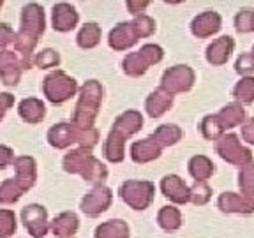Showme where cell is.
Listing matches in <instances>:
<instances>
[{
  "instance_id": "5b68a950",
  "label": "cell",
  "mask_w": 254,
  "mask_h": 238,
  "mask_svg": "<svg viewBox=\"0 0 254 238\" xmlns=\"http://www.w3.org/2000/svg\"><path fill=\"white\" fill-rule=\"evenodd\" d=\"M64 170L67 173H79L83 178L94 180V178H103L106 171H104L103 164H99L94 157L87 154V150L79 148V150L69 152L64 157Z\"/></svg>"
},
{
  "instance_id": "7402d4cb",
  "label": "cell",
  "mask_w": 254,
  "mask_h": 238,
  "mask_svg": "<svg viewBox=\"0 0 254 238\" xmlns=\"http://www.w3.org/2000/svg\"><path fill=\"white\" fill-rule=\"evenodd\" d=\"M120 127H124L129 134L136 132L141 127V117L136 111H129V113H126V115H122L117 120V129H120Z\"/></svg>"
},
{
  "instance_id": "44dd1931",
  "label": "cell",
  "mask_w": 254,
  "mask_h": 238,
  "mask_svg": "<svg viewBox=\"0 0 254 238\" xmlns=\"http://www.w3.org/2000/svg\"><path fill=\"white\" fill-rule=\"evenodd\" d=\"M104 155H106L110 161H113V163H119V161H122V157H124L122 136H120L117 131L110 132V138H108L106 147H104Z\"/></svg>"
},
{
  "instance_id": "7c38bea8",
  "label": "cell",
  "mask_w": 254,
  "mask_h": 238,
  "mask_svg": "<svg viewBox=\"0 0 254 238\" xmlns=\"http://www.w3.org/2000/svg\"><path fill=\"white\" fill-rule=\"evenodd\" d=\"M111 201V194L106 187H97V189L90 190L87 196L81 201V210L87 215L94 217V215H99L101 212H104L108 208Z\"/></svg>"
},
{
  "instance_id": "8992f818",
  "label": "cell",
  "mask_w": 254,
  "mask_h": 238,
  "mask_svg": "<svg viewBox=\"0 0 254 238\" xmlns=\"http://www.w3.org/2000/svg\"><path fill=\"white\" fill-rule=\"evenodd\" d=\"M20 219L32 238H44L50 231L48 210L46 206L39 205V203H30V205L23 206L20 212Z\"/></svg>"
},
{
  "instance_id": "d6986e66",
  "label": "cell",
  "mask_w": 254,
  "mask_h": 238,
  "mask_svg": "<svg viewBox=\"0 0 254 238\" xmlns=\"http://www.w3.org/2000/svg\"><path fill=\"white\" fill-rule=\"evenodd\" d=\"M18 230V217L9 208H0V238H9Z\"/></svg>"
},
{
  "instance_id": "e0dca14e",
  "label": "cell",
  "mask_w": 254,
  "mask_h": 238,
  "mask_svg": "<svg viewBox=\"0 0 254 238\" xmlns=\"http://www.w3.org/2000/svg\"><path fill=\"white\" fill-rule=\"evenodd\" d=\"M157 155L159 148L154 145V139H145V141H138L132 145V159L136 163H147Z\"/></svg>"
},
{
  "instance_id": "52a82bcc",
  "label": "cell",
  "mask_w": 254,
  "mask_h": 238,
  "mask_svg": "<svg viewBox=\"0 0 254 238\" xmlns=\"http://www.w3.org/2000/svg\"><path fill=\"white\" fill-rule=\"evenodd\" d=\"M21 59L14 50H5L0 53V81L5 87H16L21 79Z\"/></svg>"
},
{
  "instance_id": "8fae6325",
  "label": "cell",
  "mask_w": 254,
  "mask_h": 238,
  "mask_svg": "<svg viewBox=\"0 0 254 238\" xmlns=\"http://www.w3.org/2000/svg\"><path fill=\"white\" fill-rule=\"evenodd\" d=\"M18 115L23 122L36 125L43 122L46 117V106L37 97H25L18 103Z\"/></svg>"
},
{
  "instance_id": "30bf717a",
  "label": "cell",
  "mask_w": 254,
  "mask_h": 238,
  "mask_svg": "<svg viewBox=\"0 0 254 238\" xmlns=\"http://www.w3.org/2000/svg\"><path fill=\"white\" fill-rule=\"evenodd\" d=\"M78 23V12L71 4L59 2L52 9V27L57 32H69Z\"/></svg>"
},
{
  "instance_id": "ac0fdd59",
  "label": "cell",
  "mask_w": 254,
  "mask_h": 238,
  "mask_svg": "<svg viewBox=\"0 0 254 238\" xmlns=\"http://www.w3.org/2000/svg\"><path fill=\"white\" fill-rule=\"evenodd\" d=\"M59 63H60V53L57 50H53V48H44V50H41L34 57V65L39 67L41 71L43 69L59 67Z\"/></svg>"
},
{
  "instance_id": "277c9868",
  "label": "cell",
  "mask_w": 254,
  "mask_h": 238,
  "mask_svg": "<svg viewBox=\"0 0 254 238\" xmlns=\"http://www.w3.org/2000/svg\"><path fill=\"white\" fill-rule=\"evenodd\" d=\"M41 88H43V95L52 104H64L76 94L78 85H76V79L57 69L43 79Z\"/></svg>"
},
{
  "instance_id": "5bb4252c",
  "label": "cell",
  "mask_w": 254,
  "mask_h": 238,
  "mask_svg": "<svg viewBox=\"0 0 254 238\" xmlns=\"http://www.w3.org/2000/svg\"><path fill=\"white\" fill-rule=\"evenodd\" d=\"M25 190L20 187V183L16 182L14 177L12 178H5L0 183V205H14L21 199Z\"/></svg>"
},
{
  "instance_id": "ba28073f",
  "label": "cell",
  "mask_w": 254,
  "mask_h": 238,
  "mask_svg": "<svg viewBox=\"0 0 254 238\" xmlns=\"http://www.w3.org/2000/svg\"><path fill=\"white\" fill-rule=\"evenodd\" d=\"M124 201L134 206L136 210H143L152 201V183L148 182H127L120 187Z\"/></svg>"
},
{
  "instance_id": "6da1fadb",
  "label": "cell",
  "mask_w": 254,
  "mask_h": 238,
  "mask_svg": "<svg viewBox=\"0 0 254 238\" xmlns=\"http://www.w3.org/2000/svg\"><path fill=\"white\" fill-rule=\"evenodd\" d=\"M46 30V16H44L43 5L37 2H28L21 7L20 28L16 30L14 37V52L20 55L23 71L32 69L34 57H36V46L39 37Z\"/></svg>"
},
{
  "instance_id": "484cf974",
  "label": "cell",
  "mask_w": 254,
  "mask_h": 238,
  "mask_svg": "<svg viewBox=\"0 0 254 238\" xmlns=\"http://www.w3.org/2000/svg\"><path fill=\"white\" fill-rule=\"evenodd\" d=\"M14 106V95L9 92H0V122L4 120L5 113Z\"/></svg>"
},
{
  "instance_id": "2e32d148",
  "label": "cell",
  "mask_w": 254,
  "mask_h": 238,
  "mask_svg": "<svg viewBox=\"0 0 254 238\" xmlns=\"http://www.w3.org/2000/svg\"><path fill=\"white\" fill-rule=\"evenodd\" d=\"M129 230L122 221H110L95 230V238H127Z\"/></svg>"
},
{
  "instance_id": "cb8c5ba5",
  "label": "cell",
  "mask_w": 254,
  "mask_h": 238,
  "mask_svg": "<svg viewBox=\"0 0 254 238\" xmlns=\"http://www.w3.org/2000/svg\"><path fill=\"white\" fill-rule=\"evenodd\" d=\"M14 159H16L14 150L11 147H7V145L0 143V170H7L9 166H12Z\"/></svg>"
},
{
  "instance_id": "9c48e42d",
  "label": "cell",
  "mask_w": 254,
  "mask_h": 238,
  "mask_svg": "<svg viewBox=\"0 0 254 238\" xmlns=\"http://www.w3.org/2000/svg\"><path fill=\"white\" fill-rule=\"evenodd\" d=\"M14 180L27 192L37 182V163L32 155H18L14 159Z\"/></svg>"
},
{
  "instance_id": "9a60e30c",
  "label": "cell",
  "mask_w": 254,
  "mask_h": 238,
  "mask_svg": "<svg viewBox=\"0 0 254 238\" xmlns=\"http://www.w3.org/2000/svg\"><path fill=\"white\" fill-rule=\"evenodd\" d=\"M131 23H122L110 34V44L115 50H124V48L134 44V36H131Z\"/></svg>"
},
{
  "instance_id": "3957f363",
  "label": "cell",
  "mask_w": 254,
  "mask_h": 238,
  "mask_svg": "<svg viewBox=\"0 0 254 238\" xmlns=\"http://www.w3.org/2000/svg\"><path fill=\"white\" fill-rule=\"evenodd\" d=\"M48 143L52 145L57 150H64V148L71 147L72 143L79 141L83 147H92L97 138V132H90L88 131H81L78 127H74L72 123L67 122H60L57 125L50 127V131L46 134Z\"/></svg>"
},
{
  "instance_id": "7a4b0ae2",
  "label": "cell",
  "mask_w": 254,
  "mask_h": 238,
  "mask_svg": "<svg viewBox=\"0 0 254 238\" xmlns=\"http://www.w3.org/2000/svg\"><path fill=\"white\" fill-rule=\"evenodd\" d=\"M101 104V87L95 81H88L83 88H81V95L76 104L74 117H72V125L81 129V131H88V127L92 125L97 113V108Z\"/></svg>"
},
{
  "instance_id": "ffe728a7",
  "label": "cell",
  "mask_w": 254,
  "mask_h": 238,
  "mask_svg": "<svg viewBox=\"0 0 254 238\" xmlns=\"http://www.w3.org/2000/svg\"><path fill=\"white\" fill-rule=\"evenodd\" d=\"M101 28L95 23H87L78 34V46L79 48H94L99 43Z\"/></svg>"
},
{
  "instance_id": "4fadbf2b",
  "label": "cell",
  "mask_w": 254,
  "mask_h": 238,
  "mask_svg": "<svg viewBox=\"0 0 254 238\" xmlns=\"http://www.w3.org/2000/svg\"><path fill=\"white\" fill-rule=\"evenodd\" d=\"M78 226L79 221L76 217V214H72V212H62V214H59L50 222V230L59 238H71L78 231Z\"/></svg>"
},
{
  "instance_id": "d4e9b609",
  "label": "cell",
  "mask_w": 254,
  "mask_h": 238,
  "mask_svg": "<svg viewBox=\"0 0 254 238\" xmlns=\"http://www.w3.org/2000/svg\"><path fill=\"white\" fill-rule=\"evenodd\" d=\"M159 222H161V226L170 230V228H175L179 222H177V212L170 210V208H164L161 214H159Z\"/></svg>"
},
{
  "instance_id": "4316f807",
  "label": "cell",
  "mask_w": 254,
  "mask_h": 238,
  "mask_svg": "<svg viewBox=\"0 0 254 238\" xmlns=\"http://www.w3.org/2000/svg\"><path fill=\"white\" fill-rule=\"evenodd\" d=\"M2 7H4V2H2V0H0V9H2Z\"/></svg>"
},
{
  "instance_id": "603a6c76",
  "label": "cell",
  "mask_w": 254,
  "mask_h": 238,
  "mask_svg": "<svg viewBox=\"0 0 254 238\" xmlns=\"http://www.w3.org/2000/svg\"><path fill=\"white\" fill-rule=\"evenodd\" d=\"M16 32L11 25L7 23H0V53L5 52L11 44H14Z\"/></svg>"
}]
</instances>
